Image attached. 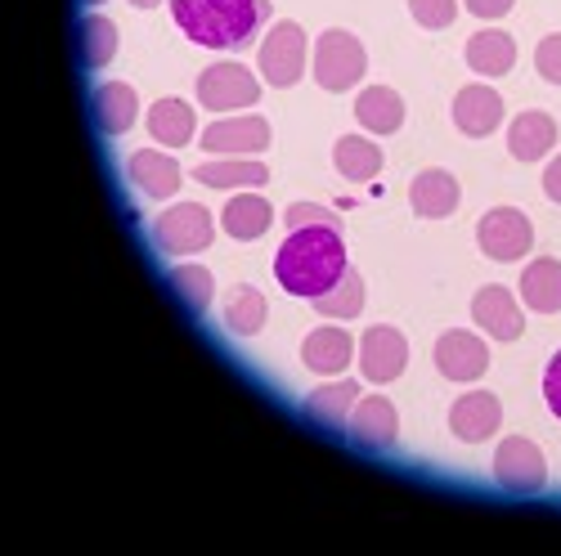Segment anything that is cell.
Instances as JSON below:
<instances>
[{"label": "cell", "mask_w": 561, "mask_h": 556, "mask_svg": "<svg viewBox=\"0 0 561 556\" xmlns=\"http://www.w3.org/2000/svg\"><path fill=\"white\" fill-rule=\"evenodd\" d=\"M346 269L351 265H346V247H342V229H329V224L293 229L288 243L274 256L278 288L293 297H306V301L323 297Z\"/></svg>", "instance_id": "1"}, {"label": "cell", "mask_w": 561, "mask_h": 556, "mask_svg": "<svg viewBox=\"0 0 561 556\" xmlns=\"http://www.w3.org/2000/svg\"><path fill=\"white\" fill-rule=\"evenodd\" d=\"M175 27L207 50H239L261 27V0H171Z\"/></svg>", "instance_id": "2"}, {"label": "cell", "mask_w": 561, "mask_h": 556, "mask_svg": "<svg viewBox=\"0 0 561 556\" xmlns=\"http://www.w3.org/2000/svg\"><path fill=\"white\" fill-rule=\"evenodd\" d=\"M211 239H216L211 211L198 207V202L167 207V211L153 220V243H158L167 256H194V252L211 247Z\"/></svg>", "instance_id": "3"}, {"label": "cell", "mask_w": 561, "mask_h": 556, "mask_svg": "<svg viewBox=\"0 0 561 556\" xmlns=\"http://www.w3.org/2000/svg\"><path fill=\"white\" fill-rule=\"evenodd\" d=\"M368 68V55H364V45L351 36V32H323L314 40V81L319 90H351Z\"/></svg>", "instance_id": "4"}, {"label": "cell", "mask_w": 561, "mask_h": 556, "mask_svg": "<svg viewBox=\"0 0 561 556\" xmlns=\"http://www.w3.org/2000/svg\"><path fill=\"white\" fill-rule=\"evenodd\" d=\"M261 100V81L243 63H216L198 77V104L211 113H239Z\"/></svg>", "instance_id": "5"}, {"label": "cell", "mask_w": 561, "mask_h": 556, "mask_svg": "<svg viewBox=\"0 0 561 556\" xmlns=\"http://www.w3.org/2000/svg\"><path fill=\"white\" fill-rule=\"evenodd\" d=\"M477 243L490 260H522L535 243V224L517 207H494L477 224Z\"/></svg>", "instance_id": "6"}, {"label": "cell", "mask_w": 561, "mask_h": 556, "mask_svg": "<svg viewBox=\"0 0 561 556\" xmlns=\"http://www.w3.org/2000/svg\"><path fill=\"white\" fill-rule=\"evenodd\" d=\"M494 480L507 494H535L548 480V462L539 453V444H530L526 436H507L494 449Z\"/></svg>", "instance_id": "7"}, {"label": "cell", "mask_w": 561, "mask_h": 556, "mask_svg": "<svg viewBox=\"0 0 561 556\" xmlns=\"http://www.w3.org/2000/svg\"><path fill=\"white\" fill-rule=\"evenodd\" d=\"M306 32L297 23H274V32L261 45V77L270 85H297L306 72Z\"/></svg>", "instance_id": "8"}, {"label": "cell", "mask_w": 561, "mask_h": 556, "mask_svg": "<svg viewBox=\"0 0 561 556\" xmlns=\"http://www.w3.org/2000/svg\"><path fill=\"white\" fill-rule=\"evenodd\" d=\"M198 139H203V149L216 153V158H252L270 144V121L256 117V113L252 117H220Z\"/></svg>", "instance_id": "9"}, {"label": "cell", "mask_w": 561, "mask_h": 556, "mask_svg": "<svg viewBox=\"0 0 561 556\" xmlns=\"http://www.w3.org/2000/svg\"><path fill=\"white\" fill-rule=\"evenodd\" d=\"M346 431H351L355 449L382 453V449H391L396 436H400V413H396V404H391L387 395H368V399H359V404L351 408Z\"/></svg>", "instance_id": "10"}, {"label": "cell", "mask_w": 561, "mask_h": 556, "mask_svg": "<svg viewBox=\"0 0 561 556\" xmlns=\"http://www.w3.org/2000/svg\"><path fill=\"white\" fill-rule=\"evenodd\" d=\"M404 363H409L404 333L387 328V323H378V328L364 333V341H359V373L368 382H396L404 373Z\"/></svg>", "instance_id": "11"}, {"label": "cell", "mask_w": 561, "mask_h": 556, "mask_svg": "<svg viewBox=\"0 0 561 556\" xmlns=\"http://www.w3.org/2000/svg\"><path fill=\"white\" fill-rule=\"evenodd\" d=\"M436 368L449 382H477L490 368V346L481 337H472V333L454 328V333H445L436 341Z\"/></svg>", "instance_id": "12"}, {"label": "cell", "mask_w": 561, "mask_h": 556, "mask_svg": "<svg viewBox=\"0 0 561 556\" xmlns=\"http://www.w3.org/2000/svg\"><path fill=\"white\" fill-rule=\"evenodd\" d=\"M499 422H503V408H499V399H494L490 391H467V395L454 399V408H449V431H454L458 440H467V444L490 440V436L499 431Z\"/></svg>", "instance_id": "13"}, {"label": "cell", "mask_w": 561, "mask_h": 556, "mask_svg": "<svg viewBox=\"0 0 561 556\" xmlns=\"http://www.w3.org/2000/svg\"><path fill=\"white\" fill-rule=\"evenodd\" d=\"M472 314H477V323H481V328H485L494 341H517V337L526 333L522 305L512 301V292H507V288H499V283H490V288H481V292H477Z\"/></svg>", "instance_id": "14"}, {"label": "cell", "mask_w": 561, "mask_h": 556, "mask_svg": "<svg viewBox=\"0 0 561 556\" xmlns=\"http://www.w3.org/2000/svg\"><path fill=\"white\" fill-rule=\"evenodd\" d=\"M499 121H503L499 90H490V85H467V90H458V95H454V126H458L462 135L485 139Z\"/></svg>", "instance_id": "15"}, {"label": "cell", "mask_w": 561, "mask_h": 556, "mask_svg": "<svg viewBox=\"0 0 561 556\" xmlns=\"http://www.w3.org/2000/svg\"><path fill=\"white\" fill-rule=\"evenodd\" d=\"M126 171H130V184L145 198H175L180 194V162L175 158H167V153H153V149H139V153H130V162H126Z\"/></svg>", "instance_id": "16"}, {"label": "cell", "mask_w": 561, "mask_h": 556, "mask_svg": "<svg viewBox=\"0 0 561 556\" xmlns=\"http://www.w3.org/2000/svg\"><path fill=\"white\" fill-rule=\"evenodd\" d=\"M458 179L449 171H423L413 184H409V202L417 216L427 220H440V216H454L458 211Z\"/></svg>", "instance_id": "17"}, {"label": "cell", "mask_w": 561, "mask_h": 556, "mask_svg": "<svg viewBox=\"0 0 561 556\" xmlns=\"http://www.w3.org/2000/svg\"><path fill=\"white\" fill-rule=\"evenodd\" d=\"M355 121L373 135H396L404 126V100L396 95L391 85H368L359 90V100H355Z\"/></svg>", "instance_id": "18"}, {"label": "cell", "mask_w": 561, "mask_h": 556, "mask_svg": "<svg viewBox=\"0 0 561 556\" xmlns=\"http://www.w3.org/2000/svg\"><path fill=\"white\" fill-rule=\"evenodd\" d=\"M194 179L211 184V189H261L270 179V166L252 158H216V162H198Z\"/></svg>", "instance_id": "19"}, {"label": "cell", "mask_w": 561, "mask_h": 556, "mask_svg": "<svg viewBox=\"0 0 561 556\" xmlns=\"http://www.w3.org/2000/svg\"><path fill=\"white\" fill-rule=\"evenodd\" d=\"M270 220H274V211H270V202L256 189H243L239 198H229L225 202V216H220L225 234L239 239V243H256L265 229H270Z\"/></svg>", "instance_id": "20"}, {"label": "cell", "mask_w": 561, "mask_h": 556, "mask_svg": "<svg viewBox=\"0 0 561 556\" xmlns=\"http://www.w3.org/2000/svg\"><path fill=\"white\" fill-rule=\"evenodd\" d=\"M351 355H355V341H351L342 328H314V333L301 341V359H306L310 373H319V378L342 373V368L351 363Z\"/></svg>", "instance_id": "21"}, {"label": "cell", "mask_w": 561, "mask_h": 556, "mask_svg": "<svg viewBox=\"0 0 561 556\" xmlns=\"http://www.w3.org/2000/svg\"><path fill=\"white\" fill-rule=\"evenodd\" d=\"M557 144V121L548 113H522L507 126V153L517 162H539Z\"/></svg>", "instance_id": "22"}, {"label": "cell", "mask_w": 561, "mask_h": 556, "mask_svg": "<svg viewBox=\"0 0 561 556\" xmlns=\"http://www.w3.org/2000/svg\"><path fill=\"white\" fill-rule=\"evenodd\" d=\"M467 63H472V72H481V77H503V72H512V63H517V40H512L507 32H499V27H485V32H477L472 40H467Z\"/></svg>", "instance_id": "23"}, {"label": "cell", "mask_w": 561, "mask_h": 556, "mask_svg": "<svg viewBox=\"0 0 561 556\" xmlns=\"http://www.w3.org/2000/svg\"><path fill=\"white\" fill-rule=\"evenodd\" d=\"M522 301L539 314H557L561 310V260L539 256L522 269Z\"/></svg>", "instance_id": "24"}, {"label": "cell", "mask_w": 561, "mask_h": 556, "mask_svg": "<svg viewBox=\"0 0 561 556\" xmlns=\"http://www.w3.org/2000/svg\"><path fill=\"white\" fill-rule=\"evenodd\" d=\"M359 404V382H333V386H319L310 399H306V413L314 417L319 427L329 431H342L351 422V408Z\"/></svg>", "instance_id": "25"}, {"label": "cell", "mask_w": 561, "mask_h": 556, "mask_svg": "<svg viewBox=\"0 0 561 556\" xmlns=\"http://www.w3.org/2000/svg\"><path fill=\"white\" fill-rule=\"evenodd\" d=\"M139 113V100H135V90L126 81H108L95 90V121L104 135H126L130 121Z\"/></svg>", "instance_id": "26"}, {"label": "cell", "mask_w": 561, "mask_h": 556, "mask_svg": "<svg viewBox=\"0 0 561 556\" xmlns=\"http://www.w3.org/2000/svg\"><path fill=\"white\" fill-rule=\"evenodd\" d=\"M194 108L184 104V100H158L153 108H149V130H153V139L158 144H167V149H184L194 139Z\"/></svg>", "instance_id": "27"}, {"label": "cell", "mask_w": 561, "mask_h": 556, "mask_svg": "<svg viewBox=\"0 0 561 556\" xmlns=\"http://www.w3.org/2000/svg\"><path fill=\"white\" fill-rule=\"evenodd\" d=\"M265 314H270V301L256 288H248V283L229 288V297H225V328L229 333H239V337L261 333L265 328Z\"/></svg>", "instance_id": "28"}, {"label": "cell", "mask_w": 561, "mask_h": 556, "mask_svg": "<svg viewBox=\"0 0 561 556\" xmlns=\"http://www.w3.org/2000/svg\"><path fill=\"white\" fill-rule=\"evenodd\" d=\"M333 162L346 179H373L382 171V149L373 144V139L364 135H342L337 139V149H333Z\"/></svg>", "instance_id": "29"}, {"label": "cell", "mask_w": 561, "mask_h": 556, "mask_svg": "<svg viewBox=\"0 0 561 556\" xmlns=\"http://www.w3.org/2000/svg\"><path fill=\"white\" fill-rule=\"evenodd\" d=\"M314 310L329 314V318H355V314L364 310V278H359L355 269H346L329 292L314 297Z\"/></svg>", "instance_id": "30"}, {"label": "cell", "mask_w": 561, "mask_h": 556, "mask_svg": "<svg viewBox=\"0 0 561 556\" xmlns=\"http://www.w3.org/2000/svg\"><path fill=\"white\" fill-rule=\"evenodd\" d=\"M81 55H85V68H104L117 55L113 19H104V14H85L81 19Z\"/></svg>", "instance_id": "31"}, {"label": "cell", "mask_w": 561, "mask_h": 556, "mask_svg": "<svg viewBox=\"0 0 561 556\" xmlns=\"http://www.w3.org/2000/svg\"><path fill=\"white\" fill-rule=\"evenodd\" d=\"M171 288H175V297L190 305L194 314H203V310L211 305V274H207L203 265H180V269H171Z\"/></svg>", "instance_id": "32"}, {"label": "cell", "mask_w": 561, "mask_h": 556, "mask_svg": "<svg viewBox=\"0 0 561 556\" xmlns=\"http://www.w3.org/2000/svg\"><path fill=\"white\" fill-rule=\"evenodd\" d=\"M409 10H413V19L423 23L427 32H440V27H449V23H454L458 0H409Z\"/></svg>", "instance_id": "33"}, {"label": "cell", "mask_w": 561, "mask_h": 556, "mask_svg": "<svg viewBox=\"0 0 561 556\" xmlns=\"http://www.w3.org/2000/svg\"><path fill=\"white\" fill-rule=\"evenodd\" d=\"M535 68H539V77H543V81L561 85V32H552V36H543V40H539V50H535Z\"/></svg>", "instance_id": "34"}, {"label": "cell", "mask_w": 561, "mask_h": 556, "mask_svg": "<svg viewBox=\"0 0 561 556\" xmlns=\"http://www.w3.org/2000/svg\"><path fill=\"white\" fill-rule=\"evenodd\" d=\"M284 220H288V229H306V224H329V229H342V220H337L329 207H314V202H293Z\"/></svg>", "instance_id": "35"}, {"label": "cell", "mask_w": 561, "mask_h": 556, "mask_svg": "<svg viewBox=\"0 0 561 556\" xmlns=\"http://www.w3.org/2000/svg\"><path fill=\"white\" fill-rule=\"evenodd\" d=\"M543 395H548V408L561 417V350L552 355L548 363V373H543Z\"/></svg>", "instance_id": "36"}, {"label": "cell", "mask_w": 561, "mask_h": 556, "mask_svg": "<svg viewBox=\"0 0 561 556\" xmlns=\"http://www.w3.org/2000/svg\"><path fill=\"white\" fill-rule=\"evenodd\" d=\"M467 10H472L477 19H503L512 10V0H462Z\"/></svg>", "instance_id": "37"}, {"label": "cell", "mask_w": 561, "mask_h": 556, "mask_svg": "<svg viewBox=\"0 0 561 556\" xmlns=\"http://www.w3.org/2000/svg\"><path fill=\"white\" fill-rule=\"evenodd\" d=\"M543 194H548L552 202H561V158H552L548 171H543Z\"/></svg>", "instance_id": "38"}, {"label": "cell", "mask_w": 561, "mask_h": 556, "mask_svg": "<svg viewBox=\"0 0 561 556\" xmlns=\"http://www.w3.org/2000/svg\"><path fill=\"white\" fill-rule=\"evenodd\" d=\"M130 5H139V10H153V5H162V0H130Z\"/></svg>", "instance_id": "39"}, {"label": "cell", "mask_w": 561, "mask_h": 556, "mask_svg": "<svg viewBox=\"0 0 561 556\" xmlns=\"http://www.w3.org/2000/svg\"><path fill=\"white\" fill-rule=\"evenodd\" d=\"M85 5H104V0H85Z\"/></svg>", "instance_id": "40"}]
</instances>
